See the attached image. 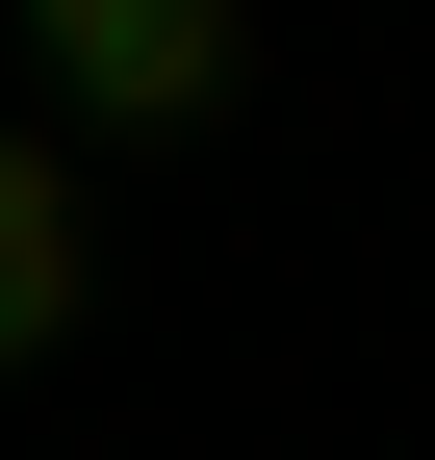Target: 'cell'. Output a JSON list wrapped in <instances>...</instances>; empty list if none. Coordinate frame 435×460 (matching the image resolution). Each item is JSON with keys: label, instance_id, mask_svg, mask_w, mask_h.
I'll return each instance as SVG.
<instances>
[{"label": "cell", "instance_id": "6da1fadb", "mask_svg": "<svg viewBox=\"0 0 435 460\" xmlns=\"http://www.w3.org/2000/svg\"><path fill=\"white\" fill-rule=\"evenodd\" d=\"M256 102V0H26V128L51 154H205Z\"/></svg>", "mask_w": 435, "mask_h": 460}, {"label": "cell", "instance_id": "7a4b0ae2", "mask_svg": "<svg viewBox=\"0 0 435 460\" xmlns=\"http://www.w3.org/2000/svg\"><path fill=\"white\" fill-rule=\"evenodd\" d=\"M77 332H102V180H77L51 128H0V384L77 358Z\"/></svg>", "mask_w": 435, "mask_h": 460}]
</instances>
